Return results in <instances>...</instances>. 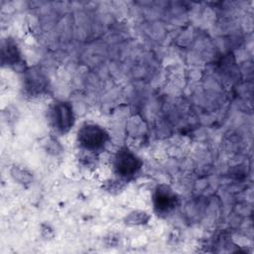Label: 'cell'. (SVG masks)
Here are the masks:
<instances>
[{
	"label": "cell",
	"instance_id": "7",
	"mask_svg": "<svg viewBox=\"0 0 254 254\" xmlns=\"http://www.w3.org/2000/svg\"><path fill=\"white\" fill-rule=\"evenodd\" d=\"M150 219V215L144 210H132L125 217L124 222L127 225H143Z\"/></svg>",
	"mask_w": 254,
	"mask_h": 254
},
{
	"label": "cell",
	"instance_id": "6",
	"mask_svg": "<svg viewBox=\"0 0 254 254\" xmlns=\"http://www.w3.org/2000/svg\"><path fill=\"white\" fill-rule=\"evenodd\" d=\"M2 64L8 66H15L22 62L21 52L17 43L12 39H6L2 42L1 48Z\"/></svg>",
	"mask_w": 254,
	"mask_h": 254
},
{
	"label": "cell",
	"instance_id": "2",
	"mask_svg": "<svg viewBox=\"0 0 254 254\" xmlns=\"http://www.w3.org/2000/svg\"><path fill=\"white\" fill-rule=\"evenodd\" d=\"M48 121L56 135L66 134L74 124V113L70 102L57 100L48 109Z\"/></svg>",
	"mask_w": 254,
	"mask_h": 254
},
{
	"label": "cell",
	"instance_id": "10",
	"mask_svg": "<svg viewBox=\"0 0 254 254\" xmlns=\"http://www.w3.org/2000/svg\"><path fill=\"white\" fill-rule=\"evenodd\" d=\"M45 149L48 153L53 155H59L63 152V147L54 137H50L45 142Z\"/></svg>",
	"mask_w": 254,
	"mask_h": 254
},
{
	"label": "cell",
	"instance_id": "1",
	"mask_svg": "<svg viewBox=\"0 0 254 254\" xmlns=\"http://www.w3.org/2000/svg\"><path fill=\"white\" fill-rule=\"evenodd\" d=\"M76 139L81 150L97 154L106 147L109 134L98 124L84 123L78 129Z\"/></svg>",
	"mask_w": 254,
	"mask_h": 254
},
{
	"label": "cell",
	"instance_id": "3",
	"mask_svg": "<svg viewBox=\"0 0 254 254\" xmlns=\"http://www.w3.org/2000/svg\"><path fill=\"white\" fill-rule=\"evenodd\" d=\"M112 166L118 179L127 183L140 172L143 162L128 147H121L113 156Z\"/></svg>",
	"mask_w": 254,
	"mask_h": 254
},
{
	"label": "cell",
	"instance_id": "4",
	"mask_svg": "<svg viewBox=\"0 0 254 254\" xmlns=\"http://www.w3.org/2000/svg\"><path fill=\"white\" fill-rule=\"evenodd\" d=\"M153 207L158 216L171 215L178 206V195L168 185H158L153 192Z\"/></svg>",
	"mask_w": 254,
	"mask_h": 254
},
{
	"label": "cell",
	"instance_id": "5",
	"mask_svg": "<svg viewBox=\"0 0 254 254\" xmlns=\"http://www.w3.org/2000/svg\"><path fill=\"white\" fill-rule=\"evenodd\" d=\"M49 78L40 67H30L23 74V88L31 96L42 94L48 87Z\"/></svg>",
	"mask_w": 254,
	"mask_h": 254
},
{
	"label": "cell",
	"instance_id": "8",
	"mask_svg": "<svg viewBox=\"0 0 254 254\" xmlns=\"http://www.w3.org/2000/svg\"><path fill=\"white\" fill-rule=\"evenodd\" d=\"M12 178L19 184L26 186L30 185L33 181V175L25 168L19 166H13L11 169Z\"/></svg>",
	"mask_w": 254,
	"mask_h": 254
},
{
	"label": "cell",
	"instance_id": "9",
	"mask_svg": "<svg viewBox=\"0 0 254 254\" xmlns=\"http://www.w3.org/2000/svg\"><path fill=\"white\" fill-rule=\"evenodd\" d=\"M125 181L121 180V179H118V180H108L106 181L104 184H103V189L112 193V194H115V193H119L120 191L123 190L124 187H125Z\"/></svg>",
	"mask_w": 254,
	"mask_h": 254
}]
</instances>
